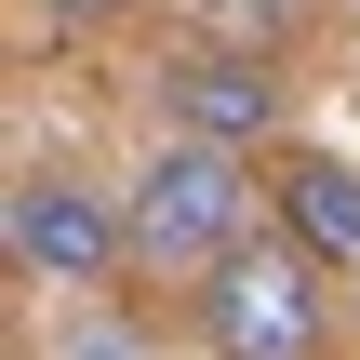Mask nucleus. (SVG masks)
<instances>
[{
  "mask_svg": "<svg viewBox=\"0 0 360 360\" xmlns=\"http://www.w3.org/2000/svg\"><path fill=\"white\" fill-rule=\"evenodd\" d=\"M120 227H134V267H147V281H214V267L254 240V160H240V147L174 134V147L134 174Z\"/></svg>",
  "mask_w": 360,
  "mask_h": 360,
  "instance_id": "1",
  "label": "nucleus"
},
{
  "mask_svg": "<svg viewBox=\"0 0 360 360\" xmlns=\"http://www.w3.org/2000/svg\"><path fill=\"white\" fill-rule=\"evenodd\" d=\"M334 267L307 240H240L187 307H200V347L214 360H334Z\"/></svg>",
  "mask_w": 360,
  "mask_h": 360,
  "instance_id": "2",
  "label": "nucleus"
},
{
  "mask_svg": "<svg viewBox=\"0 0 360 360\" xmlns=\"http://www.w3.org/2000/svg\"><path fill=\"white\" fill-rule=\"evenodd\" d=\"M0 240H13V267L53 281V294H94V281L134 267V227H120L94 187H67V174H27V187L0 200Z\"/></svg>",
  "mask_w": 360,
  "mask_h": 360,
  "instance_id": "3",
  "label": "nucleus"
},
{
  "mask_svg": "<svg viewBox=\"0 0 360 360\" xmlns=\"http://www.w3.org/2000/svg\"><path fill=\"white\" fill-rule=\"evenodd\" d=\"M160 107H174V134H200V147H281V80H267V53H174L160 67Z\"/></svg>",
  "mask_w": 360,
  "mask_h": 360,
  "instance_id": "4",
  "label": "nucleus"
},
{
  "mask_svg": "<svg viewBox=\"0 0 360 360\" xmlns=\"http://www.w3.org/2000/svg\"><path fill=\"white\" fill-rule=\"evenodd\" d=\"M267 200H281V240H307L321 267H360V160L294 147V160L267 174Z\"/></svg>",
  "mask_w": 360,
  "mask_h": 360,
  "instance_id": "5",
  "label": "nucleus"
},
{
  "mask_svg": "<svg viewBox=\"0 0 360 360\" xmlns=\"http://www.w3.org/2000/svg\"><path fill=\"white\" fill-rule=\"evenodd\" d=\"M200 27H214L200 53H281V27H294V13H281V0H200Z\"/></svg>",
  "mask_w": 360,
  "mask_h": 360,
  "instance_id": "6",
  "label": "nucleus"
},
{
  "mask_svg": "<svg viewBox=\"0 0 360 360\" xmlns=\"http://www.w3.org/2000/svg\"><path fill=\"white\" fill-rule=\"evenodd\" d=\"M40 13H53V27H120L134 0H40Z\"/></svg>",
  "mask_w": 360,
  "mask_h": 360,
  "instance_id": "7",
  "label": "nucleus"
}]
</instances>
